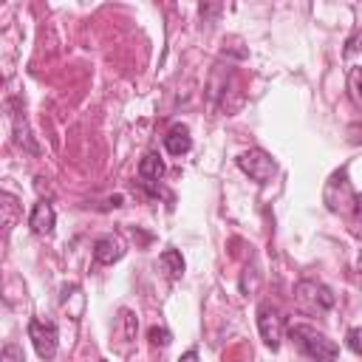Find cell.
Segmentation results:
<instances>
[{
	"mask_svg": "<svg viewBox=\"0 0 362 362\" xmlns=\"http://www.w3.org/2000/svg\"><path fill=\"white\" fill-rule=\"evenodd\" d=\"M288 334L297 342V348L314 362H334L339 356V345L334 339H328L322 331L311 328V325H291Z\"/></svg>",
	"mask_w": 362,
	"mask_h": 362,
	"instance_id": "obj_1",
	"label": "cell"
},
{
	"mask_svg": "<svg viewBox=\"0 0 362 362\" xmlns=\"http://www.w3.org/2000/svg\"><path fill=\"white\" fill-rule=\"evenodd\" d=\"M294 297H297L300 308L303 311H311V314H322V311L334 308V303H337L334 291L328 286L317 283V280H300L294 286Z\"/></svg>",
	"mask_w": 362,
	"mask_h": 362,
	"instance_id": "obj_2",
	"label": "cell"
},
{
	"mask_svg": "<svg viewBox=\"0 0 362 362\" xmlns=\"http://www.w3.org/2000/svg\"><path fill=\"white\" fill-rule=\"evenodd\" d=\"M238 167L255 181V184H269L272 178H274V173H277V164L272 161V156L266 153V150H260V147H252V150H246V153H240L238 156Z\"/></svg>",
	"mask_w": 362,
	"mask_h": 362,
	"instance_id": "obj_3",
	"label": "cell"
},
{
	"mask_svg": "<svg viewBox=\"0 0 362 362\" xmlns=\"http://www.w3.org/2000/svg\"><path fill=\"white\" fill-rule=\"evenodd\" d=\"M354 198L356 192L351 189V181H348V173L345 170H337L328 184H325V192H322V201L331 212H345V209H354Z\"/></svg>",
	"mask_w": 362,
	"mask_h": 362,
	"instance_id": "obj_4",
	"label": "cell"
},
{
	"mask_svg": "<svg viewBox=\"0 0 362 362\" xmlns=\"http://www.w3.org/2000/svg\"><path fill=\"white\" fill-rule=\"evenodd\" d=\"M28 339H31V345H34L40 359H54L57 342H59L57 322H51V320H31L28 322Z\"/></svg>",
	"mask_w": 362,
	"mask_h": 362,
	"instance_id": "obj_5",
	"label": "cell"
},
{
	"mask_svg": "<svg viewBox=\"0 0 362 362\" xmlns=\"http://www.w3.org/2000/svg\"><path fill=\"white\" fill-rule=\"evenodd\" d=\"M257 331H260L263 342H266L272 351L280 348V339H283V317H280V311H277L274 305L263 303V305L257 308Z\"/></svg>",
	"mask_w": 362,
	"mask_h": 362,
	"instance_id": "obj_6",
	"label": "cell"
},
{
	"mask_svg": "<svg viewBox=\"0 0 362 362\" xmlns=\"http://www.w3.org/2000/svg\"><path fill=\"white\" fill-rule=\"evenodd\" d=\"M122 257H124V243H122L116 235H105V238H99V240L93 243V260H96V263L110 266V263H116V260H122Z\"/></svg>",
	"mask_w": 362,
	"mask_h": 362,
	"instance_id": "obj_7",
	"label": "cell"
},
{
	"mask_svg": "<svg viewBox=\"0 0 362 362\" xmlns=\"http://www.w3.org/2000/svg\"><path fill=\"white\" fill-rule=\"evenodd\" d=\"M54 223H57V212H54V206H51L48 201L34 204V209H31V215H28V226H31V232H37V235H51V232H54Z\"/></svg>",
	"mask_w": 362,
	"mask_h": 362,
	"instance_id": "obj_8",
	"label": "cell"
},
{
	"mask_svg": "<svg viewBox=\"0 0 362 362\" xmlns=\"http://www.w3.org/2000/svg\"><path fill=\"white\" fill-rule=\"evenodd\" d=\"M164 147H167V153H170V156H184V153H189V147H192L189 130H187L184 124L170 127V130H167V136H164Z\"/></svg>",
	"mask_w": 362,
	"mask_h": 362,
	"instance_id": "obj_9",
	"label": "cell"
},
{
	"mask_svg": "<svg viewBox=\"0 0 362 362\" xmlns=\"http://www.w3.org/2000/svg\"><path fill=\"white\" fill-rule=\"evenodd\" d=\"M164 175V161L156 156V153H147L141 161H139V178L144 181V184H153V181H158Z\"/></svg>",
	"mask_w": 362,
	"mask_h": 362,
	"instance_id": "obj_10",
	"label": "cell"
},
{
	"mask_svg": "<svg viewBox=\"0 0 362 362\" xmlns=\"http://www.w3.org/2000/svg\"><path fill=\"white\" fill-rule=\"evenodd\" d=\"M0 212H3V232H8L17 223V212H20V204H17V198L11 192L0 195Z\"/></svg>",
	"mask_w": 362,
	"mask_h": 362,
	"instance_id": "obj_11",
	"label": "cell"
},
{
	"mask_svg": "<svg viewBox=\"0 0 362 362\" xmlns=\"http://www.w3.org/2000/svg\"><path fill=\"white\" fill-rule=\"evenodd\" d=\"M158 260H161L164 272H167L173 280H178V277L184 274V257H181V252H178V249H164Z\"/></svg>",
	"mask_w": 362,
	"mask_h": 362,
	"instance_id": "obj_12",
	"label": "cell"
},
{
	"mask_svg": "<svg viewBox=\"0 0 362 362\" xmlns=\"http://www.w3.org/2000/svg\"><path fill=\"white\" fill-rule=\"evenodd\" d=\"M147 339H150V345H156V348H167V345L173 342V334H170L164 325H153V328L147 331Z\"/></svg>",
	"mask_w": 362,
	"mask_h": 362,
	"instance_id": "obj_13",
	"label": "cell"
},
{
	"mask_svg": "<svg viewBox=\"0 0 362 362\" xmlns=\"http://www.w3.org/2000/svg\"><path fill=\"white\" fill-rule=\"evenodd\" d=\"M0 362H25V356H23V348H20L17 342H8V345H3Z\"/></svg>",
	"mask_w": 362,
	"mask_h": 362,
	"instance_id": "obj_14",
	"label": "cell"
},
{
	"mask_svg": "<svg viewBox=\"0 0 362 362\" xmlns=\"http://www.w3.org/2000/svg\"><path fill=\"white\" fill-rule=\"evenodd\" d=\"M348 82H351L354 99L362 105V68H354V71H351V76H348Z\"/></svg>",
	"mask_w": 362,
	"mask_h": 362,
	"instance_id": "obj_15",
	"label": "cell"
},
{
	"mask_svg": "<svg viewBox=\"0 0 362 362\" xmlns=\"http://www.w3.org/2000/svg\"><path fill=\"white\" fill-rule=\"evenodd\" d=\"M119 320L124 322V337L133 339V337H136V317H133L127 308H122V311H119Z\"/></svg>",
	"mask_w": 362,
	"mask_h": 362,
	"instance_id": "obj_16",
	"label": "cell"
},
{
	"mask_svg": "<svg viewBox=\"0 0 362 362\" xmlns=\"http://www.w3.org/2000/svg\"><path fill=\"white\" fill-rule=\"evenodd\" d=\"M345 339H348V348H351L356 356H362V328H351Z\"/></svg>",
	"mask_w": 362,
	"mask_h": 362,
	"instance_id": "obj_17",
	"label": "cell"
},
{
	"mask_svg": "<svg viewBox=\"0 0 362 362\" xmlns=\"http://www.w3.org/2000/svg\"><path fill=\"white\" fill-rule=\"evenodd\" d=\"M178 362H201V359H198V351H192V348H189L187 354H181V356H178Z\"/></svg>",
	"mask_w": 362,
	"mask_h": 362,
	"instance_id": "obj_18",
	"label": "cell"
},
{
	"mask_svg": "<svg viewBox=\"0 0 362 362\" xmlns=\"http://www.w3.org/2000/svg\"><path fill=\"white\" fill-rule=\"evenodd\" d=\"M354 212H356V218L362 221V192H356V198H354Z\"/></svg>",
	"mask_w": 362,
	"mask_h": 362,
	"instance_id": "obj_19",
	"label": "cell"
},
{
	"mask_svg": "<svg viewBox=\"0 0 362 362\" xmlns=\"http://www.w3.org/2000/svg\"><path fill=\"white\" fill-rule=\"evenodd\" d=\"M356 272H359V274H362V255H359V257H356Z\"/></svg>",
	"mask_w": 362,
	"mask_h": 362,
	"instance_id": "obj_20",
	"label": "cell"
}]
</instances>
